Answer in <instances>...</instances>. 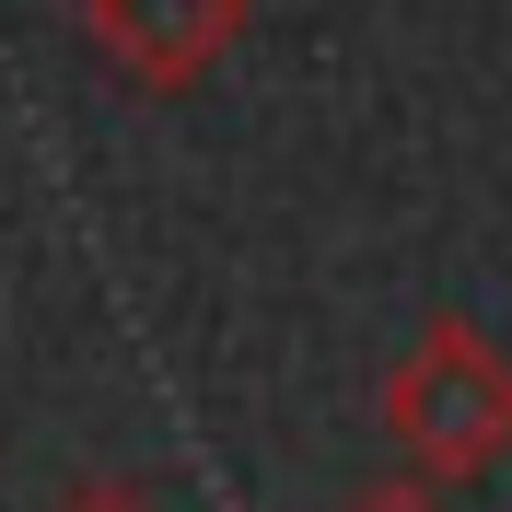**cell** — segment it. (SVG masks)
<instances>
[{"label":"cell","mask_w":512,"mask_h":512,"mask_svg":"<svg viewBox=\"0 0 512 512\" xmlns=\"http://www.w3.org/2000/svg\"><path fill=\"white\" fill-rule=\"evenodd\" d=\"M384 431L419 478H478L489 454H512V361L466 315H431L419 350L384 373Z\"/></svg>","instance_id":"6da1fadb"},{"label":"cell","mask_w":512,"mask_h":512,"mask_svg":"<svg viewBox=\"0 0 512 512\" xmlns=\"http://www.w3.org/2000/svg\"><path fill=\"white\" fill-rule=\"evenodd\" d=\"M256 0H82V47L140 94H187L233 59Z\"/></svg>","instance_id":"7a4b0ae2"},{"label":"cell","mask_w":512,"mask_h":512,"mask_svg":"<svg viewBox=\"0 0 512 512\" xmlns=\"http://www.w3.org/2000/svg\"><path fill=\"white\" fill-rule=\"evenodd\" d=\"M350 512H443V489H419V478H384V489H361Z\"/></svg>","instance_id":"3957f363"},{"label":"cell","mask_w":512,"mask_h":512,"mask_svg":"<svg viewBox=\"0 0 512 512\" xmlns=\"http://www.w3.org/2000/svg\"><path fill=\"white\" fill-rule=\"evenodd\" d=\"M59 512H152V501H140V489H128V478H82V489H70Z\"/></svg>","instance_id":"277c9868"}]
</instances>
